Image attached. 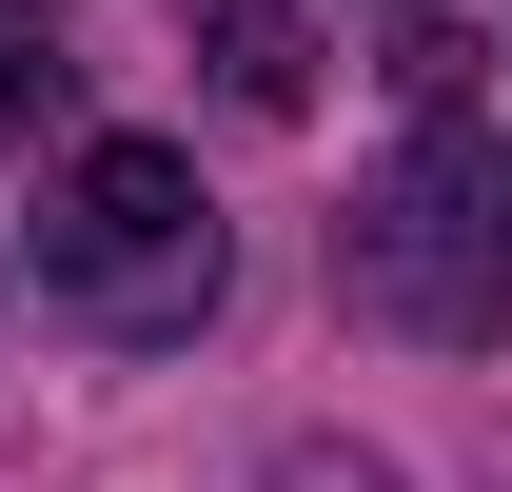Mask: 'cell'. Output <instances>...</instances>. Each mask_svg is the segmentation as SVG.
Returning a JSON list of instances; mask_svg holds the SVG:
<instances>
[{"mask_svg": "<svg viewBox=\"0 0 512 492\" xmlns=\"http://www.w3.org/2000/svg\"><path fill=\"white\" fill-rule=\"evenodd\" d=\"M60 99V0H0V138Z\"/></svg>", "mask_w": 512, "mask_h": 492, "instance_id": "obj_4", "label": "cell"}, {"mask_svg": "<svg viewBox=\"0 0 512 492\" xmlns=\"http://www.w3.org/2000/svg\"><path fill=\"white\" fill-rule=\"evenodd\" d=\"M197 40H217V99L237 119H316V20L296 0H197Z\"/></svg>", "mask_w": 512, "mask_h": 492, "instance_id": "obj_3", "label": "cell"}, {"mask_svg": "<svg viewBox=\"0 0 512 492\" xmlns=\"http://www.w3.org/2000/svg\"><path fill=\"white\" fill-rule=\"evenodd\" d=\"M40 296L79 315V335H119V355H178L197 315H217V197H197V158L178 138H79L60 158V197H40Z\"/></svg>", "mask_w": 512, "mask_h": 492, "instance_id": "obj_1", "label": "cell"}, {"mask_svg": "<svg viewBox=\"0 0 512 492\" xmlns=\"http://www.w3.org/2000/svg\"><path fill=\"white\" fill-rule=\"evenodd\" d=\"M335 296L375 315V335H434V355H473L512 315V158H473V138H414L355 217H335Z\"/></svg>", "mask_w": 512, "mask_h": 492, "instance_id": "obj_2", "label": "cell"}]
</instances>
